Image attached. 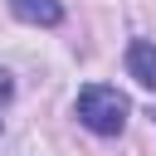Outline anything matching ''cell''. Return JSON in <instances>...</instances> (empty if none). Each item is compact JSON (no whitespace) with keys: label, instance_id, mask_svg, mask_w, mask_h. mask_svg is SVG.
I'll list each match as a JSON object with an SVG mask.
<instances>
[{"label":"cell","instance_id":"6da1fadb","mask_svg":"<svg viewBox=\"0 0 156 156\" xmlns=\"http://www.w3.org/2000/svg\"><path fill=\"white\" fill-rule=\"evenodd\" d=\"M73 112H78V122H83L88 132L117 136L122 122H127V112H132V102H127V93H117V88H107V83H88V88H78Z\"/></svg>","mask_w":156,"mask_h":156},{"label":"cell","instance_id":"3957f363","mask_svg":"<svg viewBox=\"0 0 156 156\" xmlns=\"http://www.w3.org/2000/svg\"><path fill=\"white\" fill-rule=\"evenodd\" d=\"M10 10H15L24 24H58V20H63V5H58V0H10Z\"/></svg>","mask_w":156,"mask_h":156},{"label":"cell","instance_id":"277c9868","mask_svg":"<svg viewBox=\"0 0 156 156\" xmlns=\"http://www.w3.org/2000/svg\"><path fill=\"white\" fill-rule=\"evenodd\" d=\"M10 93H15V83H10V73L0 68V112H5V102H10ZM0 127H5V117H0Z\"/></svg>","mask_w":156,"mask_h":156},{"label":"cell","instance_id":"7a4b0ae2","mask_svg":"<svg viewBox=\"0 0 156 156\" xmlns=\"http://www.w3.org/2000/svg\"><path fill=\"white\" fill-rule=\"evenodd\" d=\"M127 73H132L141 88L156 93V44H151V39H132V44H127Z\"/></svg>","mask_w":156,"mask_h":156}]
</instances>
